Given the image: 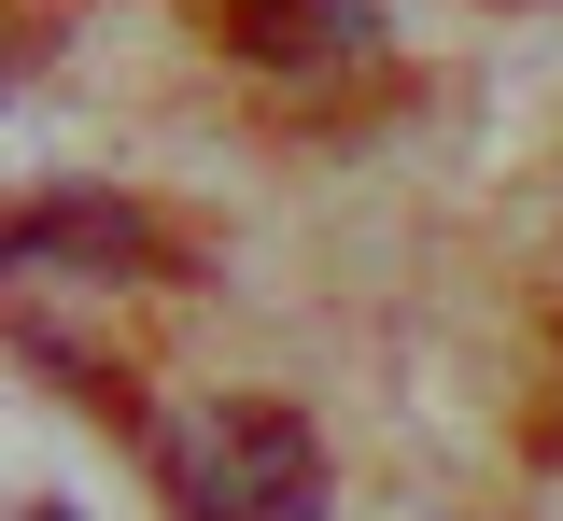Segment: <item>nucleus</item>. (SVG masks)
I'll use <instances>...</instances> for the list:
<instances>
[{
    "mask_svg": "<svg viewBox=\"0 0 563 521\" xmlns=\"http://www.w3.org/2000/svg\"><path fill=\"white\" fill-rule=\"evenodd\" d=\"M0 268H29V282H141L155 268V225L128 198H29L14 240H0Z\"/></svg>",
    "mask_w": 563,
    "mask_h": 521,
    "instance_id": "nucleus-2",
    "label": "nucleus"
},
{
    "mask_svg": "<svg viewBox=\"0 0 563 521\" xmlns=\"http://www.w3.org/2000/svg\"><path fill=\"white\" fill-rule=\"evenodd\" d=\"M155 494L184 521H324V437L282 395H198L155 423Z\"/></svg>",
    "mask_w": 563,
    "mask_h": 521,
    "instance_id": "nucleus-1",
    "label": "nucleus"
},
{
    "mask_svg": "<svg viewBox=\"0 0 563 521\" xmlns=\"http://www.w3.org/2000/svg\"><path fill=\"white\" fill-rule=\"evenodd\" d=\"M198 14H211V43L254 57V71H324V57H366L380 43L366 0H198Z\"/></svg>",
    "mask_w": 563,
    "mask_h": 521,
    "instance_id": "nucleus-3",
    "label": "nucleus"
}]
</instances>
